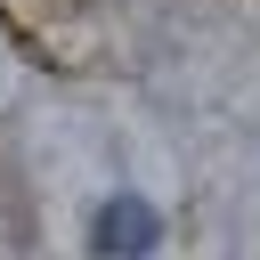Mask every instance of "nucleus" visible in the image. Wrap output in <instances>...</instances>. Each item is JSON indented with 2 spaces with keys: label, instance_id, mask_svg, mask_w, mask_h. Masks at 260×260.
<instances>
[{
  "label": "nucleus",
  "instance_id": "obj_1",
  "mask_svg": "<svg viewBox=\"0 0 260 260\" xmlns=\"http://www.w3.org/2000/svg\"><path fill=\"white\" fill-rule=\"evenodd\" d=\"M162 244V211L146 195H106L98 203V228H89V252L98 260H146Z\"/></svg>",
  "mask_w": 260,
  "mask_h": 260
}]
</instances>
